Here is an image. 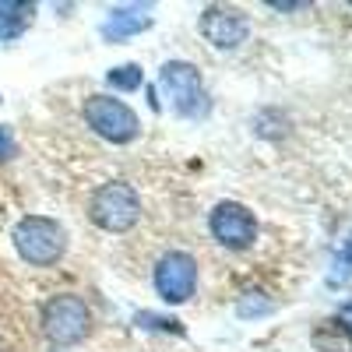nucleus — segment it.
<instances>
[{
	"label": "nucleus",
	"mask_w": 352,
	"mask_h": 352,
	"mask_svg": "<svg viewBox=\"0 0 352 352\" xmlns=\"http://www.w3.org/2000/svg\"><path fill=\"white\" fill-rule=\"evenodd\" d=\"M310 342L320 352H352V328L345 324L342 317H335V320H324V324L314 331Z\"/></svg>",
	"instance_id": "nucleus-9"
},
{
	"label": "nucleus",
	"mask_w": 352,
	"mask_h": 352,
	"mask_svg": "<svg viewBox=\"0 0 352 352\" xmlns=\"http://www.w3.org/2000/svg\"><path fill=\"white\" fill-rule=\"evenodd\" d=\"M159 81H162V92H166L169 106L180 113V116H187V120H197V116L208 113L212 102H208V92H204L201 74H197L194 64H187V60H169V64L162 67Z\"/></svg>",
	"instance_id": "nucleus-3"
},
{
	"label": "nucleus",
	"mask_w": 352,
	"mask_h": 352,
	"mask_svg": "<svg viewBox=\"0 0 352 352\" xmlns=\"http://www.w3.org/2000/svg\"><path fill=\"white\" fill-rule=\"evenodd\" d=\"M155 289L166 303H187L197 289V261L184 250H173L155 264Z\"/></svg>",
	"instance_id": "nucleus-6"
},
{
	"label": "nucleus",
	"mask_w": 352,
	"mask_h": 352,
	"mask_svg": "<svg viewBox=\"0 0 352 352\" xmlns=\"http://www.w3.org/2000/svg\"><path fill=\"white\" fill-rule=\"evenodd\" d=\"M43 331L53 345H78L88 335V307L81 296H53L43 307Z\"/></svg>",
	"instance_id": "nucleus-5"
},
{
	"label": "nucleus",
	"mask_w": 352,
	"mask_h": 352,
	"mask_svg": "<svg viewBox=\"0 0 352 352\" xmlns=\"http://www.w3.org/2000/svg\"><path fill=\"white\" fill-rule=\"evenodd\" d=\"M257 296H261V292H247V296L240 300V317H257V314H268L272 310V303H264Z\"/></svg>",
	"instance_id": "nucleus-13"
},
{
	"label": "nucleus",
	"mask_w": 352,
	"mask_h": 352,
	"mask_svg": "<svg viewBox=\"0 0 352 352\" xmlns=\"http://www.w3.org/2000/svg\"><path fill=\"white\" fill-rule=\"evenodd\" d=\"M106 81H109V88H116V92H134V88H141V81H144V71L138 64H124V67H113L106 74Z\"/></svg>",
	"instance_id": "nucleus-11"
},
{
	"label": "nucleus",
	"mask_w": 352,
	"mask_h": 352,
	"mask_svg": "<svg viewBox=\"0 0 352 352\" xmlns=\"http://www.w3.org/2000/svg\"><path fill=\"white\" fill-rule=\"evenodd\" d=\"M85 124L92 127L99 138L113 141V144H127L138 138L141 124H138V113L120 102V99H113V96H88L85 99Z\"/></svg>",
	"instance_id": "nucleus-4"
},
{
	"label": "nucleus",
	"mask_w": 352,
	"mask_h": 352,
	"mask_svg": "<svg viewBox=\"0 0 352 352\" xmlns=\"http://www.w3.org/2000/svg\"><path fill=\"white\" fill-rule=\"evenodd\" d=\"M11 155H14V134H11V127L0 124V162L11 159Z\"/></svg>",
	"instance_id": "nucleus-14"
},
{
	"label": "nucleus",
	"mask_w": 352,
	"mask_h": 352,
	"mask_svg": "<svg viewBox=\"0 0 352 352\" xmlns=\"http://www.w3.org/2000/svg\"><path fill=\"white\" fill-rule=\"evenodd\" d=\"M138 324H144V328H159V331H173V335H184L180 320H173V317H159V314H138Z\"/></svg>",
	"instance_id": "nucleus-12"
},
{
	"label": "nucleus",
	"mask_w": 352,
	"mask_h": 352,
	"mask_svg": "<svg viewBox=\"0 0 352 352\" xmlns=\"http://www.w3.org/2000/svg\"><path fill=\"white\" fill-rule=\"evenodd\" d=\"M14 247L21 254V261L36 264V268H46V264H56L67 247L64 226L53 222L46 215H25L14 226Z\"/></svg>",
	"instance_id": "nucleus-1"
},
{
	"label": "nucleus",
	"mask_w": 352,
	"mask_h": 352,
	"mask_svg": "<svg viewBox=\"0 0 352 352\" xmlns=\"http://www.w3.org/2000/svg\"><path fill=\"white\" fill-rule=\"evenodd\" d=\"M342 268H345V275H352V236L342 247Z\"/></svg>",
	"instance_id": "nucleus-15"
},
{
	"label": "nucleus",
	"mask_w": 352,
	"mask_h": 352,
	"mask_svg": "<svg viewBox=\"0 0 352 352\" xmlns=\"http://www.w3.org/2000/svg\"><path fill=\"white\" fill-rule=\"evenodd\" d=\"M201 36L215 50H236L250 36V21L236 8H208L201 14Z\"/></svg>",
	"instance_id": "nucleus-8"
},
{
	"label": "nucleus",
	"mask_w": 352,
	"mask_h": 352,
	"mask_svg": "<svg viewBox=\"0 0 352 352\" xmlns=\"http://www.w3.org/2000/svg\"><path fill=\"white\" fill-rule=\"evenodd\" d=\"M208 226H212V236H215L222 247H229V250H247V247L257 240V222H254L250 208H243L240 201H222V204H215Z\"/></svg>",
	"instance_id": "nucleus-7"
},
{
	"label": "nucleus",
	"mask_w": 352,
	"mask_h": 352,
	"mask_svg": "<svg viewBox=\"0 0 352 352\" xmlns=\"http://www.w3.org/2000/svg\"><path fill=\"white\" fill-rule=\"evenodd\" d=\"M141 28H148V18H144V14H138V11H113L109 21L102 25V36L109 43H120V39L141 32Z\"/></svg>",
	"instance_id": "nucleus-10"
},
{
	"label": "nucleus",
	"mask_w": 352,
	"mask_h": 352,
	"mask_svg": "<svg viewBox=\"0 0 352 352\" xmlns=\"http://www.w3.org/2000/svg\"><path fill=\"white\" fill-rule=\"evenodd\" d=\"M88 215L92 222L106 232H127L138 219H141V197L134 194L131 184H102L92 194V204H88Z\"/></svg>",
	"instance_id": "nucleus-2"
}]
</instances>
